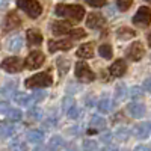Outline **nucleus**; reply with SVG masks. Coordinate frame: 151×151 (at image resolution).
Returning <instances> with one entry per match:
<instances>
[{
    "label": "nucleus",
    "instance_id": "aec40b11",
    "mask_svg": "<svg viewBox=\"0 0 151 151\" xmlns=\"http://www.w3.org/2000/svg\"><path fill=\"white\" fill-rule=\"evenodd\" d=\"M23 47V38L20 35H15V36H12L9 42H8V48H9V52H20Z\"/></svg>",
    "mask_w": 151,
    "mask_h": 151
},
{
    "label": "nucleus",
    "instance_id": "2eb2a0df",
    "mask_svg": "<svg viewBox=\"0 0 151 151\" xmlns=\"http://www.w3.org/2000/svg\"><path fill=\"white\" fill-rule=\"evenodd\" d=\"M129 112H130V115L133 116V118H142L144 115H145V106L144 104H141V103H136V101H133V103H130L129 104Z\"/></svg>",
    "mask_w": 151,
    "mask_h": 151
},
{
    "label": "nucleus",
    "instance_id": "6e6552de",
    "mask_svg": "<svg viewBox=\"0 0 151 151\" xmlns=\"http://www.w3.org/2000/svg\"><path fill=\"white\" fill-rule=\"evenodd\" d=\"M48 52L55 53V52H65V50H70L73 47V42L70 40H50L48 44Z\"/></svg>",
    "mask_w": 151,
    "mask_h": 151
},
{
    "label": "nucleus",
    "instance_id": "6ab92c4d",
    "mask_svg": "<svg viewBox=\"0 0 151 151\" xmlns=\"http://www.w3.org/2000/svg\"><path fill=\"white\" fill-rule=\"evenodd\" d=\"M136 36V32L130 27H121L118 29L116 32V38L119 41H127V40H133V38Z\"/></svg>",
    "mask_w": 151,
    "mask_h": 151
},
{
    "label": "nucleus",
    "instance_id": "cd10ccee",
    "mask_svg": "<svg viewBox=\"0 0 151 151\" xmlns=\"http://www.w3.org/2000/svg\"><path fill=\"white\" fill-rule=\"evenodd\" d=\"M115 97H116V100H124L125 97H127V88H125V85H124V83L116 85V89H115Z\"/></svg>",
    "mask_w": 151,
    "mask_h": 151
},
{
    "label": "nucleus",
    "instance_id": "39448f33",
    "mask_svg": "<svg viewBox=\"0 0 151 151\" xmlns=\"http://www.w3.org/2000/svg\"><path fill=\"white\" fill-rule=\"evenodd\" d=\"M0 67H2V70H5L6 73H20L23 68H24V60L17 58V56H11V58H6L3 59V62L0 64Z\"/></svg>",
    "mask_w": 151,
    "mask_h": 151
},
{
    "label": "nucleus",
    "instance_id": "ddd939ff",
    "mask_svg": "<svg viewBox=\"0 0 151 151\" xmlns=\"http://www.w3.org/2000/svg\"><path fill=\"white\" fill-rule=\"evenodd\" d=\"M125 71H127V64H125L122 59L115 60L109 68V74L113 76V77H122V76L125 74Z\"/></svg>",
    "mask_w": 151,
    "mask_h": 151
},
{
    "label": "nucleus",
    "instance_id": "f257e3e1",
    "mask_svg": "<svg viewBox=\"0 0 151 151\" xmlns=\"http://www.w3.org/2000/svg\"><path fill=\"white\" fill-rule=\"evenodd\" d=\"M56 15L59 17H64V18H70L71 21H76L79 23L83 20L85 17V9L80 6V5H58L56 9Z\"/></svg>",
    "mask_w": 151,
    "mask_h": 151
},
{
    "label": "nucleus",
    "instance_id": "49530a36",
    "mask_svg": "<svg viewBox=\"0 0 151 151\" xmlns=\"http://www.w3.org/2000/svg\"><path fill=\"white\" fill-rule=\"evenodd\" d=\"M9 3V0H0V8H6Z\"/></svg>",
    "mask_w": 151,
    "mask_h": 151
},
{
    "label": "nucleus",
    "instance_id": "09e8293b",
    "mask_svg": "<svg viewBox=\"0 0 151 151\" xmlns=\"http://www.w3.org/2000/svg\"><path fill=\"white\" fill-rule=\"evenodd\" d=\"M107 14H110V17L113 15V9H112V8H109V9H107Z\"/></svg>",
    "mask_w": 151,
    "mask_h": 151
},
{
    "label": "nucleus",
    "instance_id": "412c9836",
    "mask_svg": "<svg viewBox=\"0 0 151 151\" xmlns=\"http://www.w3.org/2000/svg\"><path fill=\"white\" fill-rule=\"evenodd\" d=\"M89 125H91V129L95 130V132H98V130H104V129H106V121H104V118H101V116L94 115V116L91 118Z\"/></svg>",
    "mask_w": 151,
    "mask_h": 151
},
{
    "label": "nucleus",
    "instance_id": "a18cd8bd",
    "mask_svg": "<svg viewBox=\"0 0 151 151\" xmlns=\"http://www.w3.org/2000/svg\"><path fill=\"white\" fill-rule=\"evenodd\" d=\"M103 151H118V148H116V147H110V145H107V147L103 148Z\"/></svg>",
    "mask_w": 151,
    "mask_h": 151
},
{
    "label": "nucleus",
    "instance_id": "4be33fe9",
    "mask_svg": "<svg viewBox=\"0 0 151 151\" xmlns=\"http://www.w3.org/2000/svg\"><path fill=\"white\" fill-rule=\"evenodd\" d=\"M27 139L32 144H41L44 141V133L41 130H30L27 133Z\"/></svg>",
    "mask_w": 151,
    "mask_h": 151
},
{
    "label": "nucleus",
    "instance_id": "7ed1b4c3",
    "mask_svg": "<svg viewBox=\"0 0 151 151\" xmlns=\"http://www.w3.org/2000/svg\"><path fill=\"white\" fill-rule=\"evenodd\" d=\"M17 6L30 18H38L42 14V6L38 0H17Z\"/></svg>",
    "mask_w": 151,
    "mask_h": 151
},
{
    "label": "nucleus",
    "instance_id": "e433bc0d",
    "mask_svg": "<svg viewBox=\"0 0 151 151\" xmlns=\"http://www.w3.org/2000/svg\"><path fill=\"white\" fill-rule=\"evenodd\" d=\"M11 151H27V145L24 142H15L14 145H11Z\"/></svg>",
    "mask_w": 151,
    "mask_h": 151
},
{
    "label": "nucleus",
    "instance_id": "a19ab883",
    "mask_svg": "<svg viewBox=\"0 0 151 151\" xmlns=\"http://www.w3.org/2000/svg\"><path fill=\"white\" fill-rule=\"evenodd\" d=\"M32 97H33L35 101H42V98H45V92H44V91H41V89H38Z\"/></svg>",
    "mask_w": 151,
    "mask_h": 151
},
{
    "label": "nucleus",
    "instance_id": "2f4dec72",
    "mask_svg": "<svg viewBox=\"0 0 151 151\" xmlns=\"http://www.w3.org/2000/svg\"><path fill=\"white\" fill-rule=\"evenodd\" d=\"M133 3V0H116V6L119 11H129Z\"/></svg>",
    "mask_w": 151,
    "mask_h": 151
},
{
    "label": "nucleus",
    "instance_id": "0eeeda50",
    "mask_svg": "<svg viewBox=\"0 0 151 151\" xmlns=\"http://www.w3.org/2000/svg\"><path fill=\"white\" fill-rule=\"evenodd\" d=\"M45 60V56L40 52V50H33V52H30V55L26 58V60H24V67H26L27 70H38Z\"/></svg>",
    "mask_w": 151,
    "mask_h": 151
},
{
    "label": "nucleus",
    "instance_id": "58836bf2",
    "mask_svg": "<svg viewBox=\"0 0 151 151\" xmlns=\"http://www.w3.org/2000/svg\"><path fill=\"white\" fill-rule=\"evenodd\" d=\"M14 91H15V83L5 86V89H2V94L3 95H14Z\"/></svg>",
    "mask_w": 151,
    "mask_h": 151
},
{
    "label": "nucleus",
    "instance_id": "423d86ee",
    "mask_svg": "<svg viewBox=\"0 0 151 151\" xmlns=\"http://www.w3.org/2000/svg\"><path fill=\"white\" fill-rule=\"evenodd\" d=\"M151 23V9L148 6H141L133 17V24L141 27H147Z\"/></svg>",
    "mask_w": 151,
    "mask_h": 151
},
{
    "label": "nucleus",
    "instance_id": "864d4df0",
    "mask_svg": "<svg viewBox=\"0 0 151 151\" xmlns=\"http://www.w3.org/2000/svg\"><path fill=\"white\" fill-rule=\"evenodd\" d=\"M147 2H151V0H147Z\"/></svg>",
    "mask_w": 151,
    "mask_h": 151
},
{
    "label": "nucleus",
    "instance_id": "c85d7f7f",
    "mask_svg": "<svg viewBox=\"0 0 151 151\" xmlns=\"http://www.w3.org/2000/svg\"><path fill=\"white\" fill-rule=\"evenodd\" d=\"M6 115H8V118H9L11 121H20L21 116H23V113H21L20 109H11V107H9V110L6 112Z\"/></svg>",
    "mask_w": 151,
    "mask_h": 151
},
{
    "label": "nucleus",
    "instance_id": "c9c22d12",
    "mask_svg": "<svg viewBox=\"0 0 151 151\" xmlns=\"http://www.w3.org/2000/svg\"><path fill=\"white\" fill-rule=\"evenodd\" d=\"M67 115H68V118L70 119H76L79 116V109H77V106H73V107H70L68 110H67Z\"/></svg>",
    "mask_w": 151,
    "mask_h": 151
},
{
    "label": "nucleus",
    "instance_id": "f704fd0d",
    "mask_svg": "<svg viewBox=\"0 0 151 151\" xmlns=\"http://www.w3.org/2000/svg\"><path fill=\"white\" fill-rule=\"evenodd\" d=\"M29 116L32 118V119H41L42 118V110L41 109H38V107H35V109H32L30 112H29Z\"/></svg>",
    "mask_w": 151,
    "mask_h": 151
},
{
    "label": "nucleus",
    "instance_id": "9b49d317",
    "mask_svg": "<svg viewBox=\"0 0 151 151\" xmlns=\"http://www.w3.org/2000/svg\"><path fill=\"white\" fill-rule=\"evenodd\" d=\"M21 26V20L20 17L15 14V12H9V14L5 17L3 20V30L5 32H9V30H14L17 27Z\"/></svg>",
    "mask_w": 151,
    "mask_h": 151
},
{
    "label": "nucleus",
    "instance_id": "5701e85b",
    "mask_svg": "<svg viewBox=\"0 0 151 151\" xmlns=\"http://www.w3.org/2000/svg\"><path fill=\"white\" fill-rule=\"evenodd\" d=\"M56 62H58V71H59V74H60V76H65V74L68 73L70 67H71L70 60H68L67 58H59Z\"/></svg>",
    "mask_w": 151,
    "mask_h": 151
},
{
    "label": "nucleus",
    "instance_id": "37998d69",
    "mask_svg": "<svg viewBox=\"0 0 151 151\" xmlns=\"http://www.w3.org/2000/svg\"><path fill=\"white\" fill-rule=\"evenodd\" d=\"M9 110V104L6 101H0V113H6Z\"/></svg>",
    "mask_w": 151,
    "mask_h": 151
},
{
    "label": "nucleus",
    "instance_id": "bb28decb",
    "mask_svg": "<svg viewBox=\"0 0 151 151\" xmlns=\"http://www.w3.org/2000/svg\"><path fill=\"white\" fill-rule=\"evenodd\" d=\"M98 55L101 56V58H104V59H110L112 55H113L112 47L109 44H101V45L98 47Z\"/></svg>",
    "mask_w": 151,
    "mask_h": 151
},
{
    "label": "nucleus",
    "instance_id": "8fccbe9b",
    "mask_svg": "<svg viewBox=\"0 0 151 151\" xmlns=\"http://www.w3.org/2000/svg\"><path fill=\"white\" fill-rule=\"evenodd\" d=\"M148 44L151 45V33H150V36H148Z\"/></svg>",
    "mask_w": 151,
    "mask_h": 151
},
{
    "label": "nucleus",
    "instance_id": "79ce46f5",
    "mask_svg": "<svg viewBox=\"0 0 151 151\" xmlns=\"http://www.w3.org/2000/svg\"><path fill=\"white\" fill-rule=\"evenodd\" d=\"M144 89L147 92H151V77H148V79L144 80Z\"/></svg>",
    "mask_w": 151,
    "mask_h": 151
},
{
    "label": "nucleus",
    "instance_id": "f8f14e48",
    "mask_svg": "<svg viewBox=\"0 0 151 151\" xmlns=\"http://www.w3.org/2000/svg\"><path fill=\"white\" fill-rule=\"evenodd\" d=\"M50 27H52V32H53L55 35H67V33H70L71 29H73L71 23L64 21V20H60V21H53Z\"/></svg>",
    "mask_w": 151,
    "mask_h": 151
},
{
    "label": "nucleus",
    "instance_id": "4468645a",
    "mask_svg": "<svg viewBox=\"0 0 151 151\" xmlns=\"http://www.w3.org/2000/svg\"><path fill=\"white\" fill-rule=\"evenodd\" d=\"M77 56L82 58V59H91V58H94V44L88 42V44L80 45L77 48Z\"/></svg>",
    "mask_w": 151,
    "mask_h": 151
},
{
    "label": "nucleus",
    "instance_id": "de8ad7c7",
    "mask_svg": "<svg viewBox=\"0 0 151 151\" xmlns=\"http://www.w3.org/2000/svg\"><path fill=\"white\" fill-rule=\"evenodd\" d=\"M109 139H112V134H110V133H106V134L103 136V141H106V142H107Z\"/></svg>",
    "mask_w": 151,
    "mask_h": 151
},
{
    "label": "nucleus",
    "instance_id": "1a4fd4ad",
    "mask_svg": "<svg viewBox=\"0 0 151 151\" xmlns=\"http://www.w3.org/2000/svg\"><path fill=\"white\" fill-rule=\"evenodd\" d=\"M104 24H106V20L101 14H97V12H91V14H88L86 17V26L89 27V29H101L104 27Z\"/></svg>",
    "mask_w": 151,
    "mask_h": 151
},
{
    "label": "nucleus",
    "instance_id": "9d476101",
    "mask_svg": "<svg viewBox=\"0 0 151 151\" xmlns=\"http://www.w3.org/2000/svg\"><path fill=\"white\" fill-rule=\"evenodd\" d=\"M145 55V50H144V45L141 42H133L129 48H127V58L133 62H137V60H141Z\"/></svg>",
    "mask_w": 151,
    "mask_h": 151
},
{
    "label": "nucleus",
    "instance_id": "20e7f679",
    "mask_svg": "<svg viewBox=\"0 0 151 151\" xmlns=\"http://www.w3.org/2000/svg\"><path fill=\"white\" fill-rule=\"evenodd\" d=\"M74 71H76V77L83 83H89L95 80V74L86 62H77L74 67Z\"/></svg>",
    "mask_w": 151,
    "mask_h": 151
},
{
    "label": "nucleus",
    "instance_id": "473e14b6",
    "mask_svg": "<svg viewBox=\"0 0 151 151\" xmlns=\"http://www.w3.org/2000/svg\"><path fill=\"white\" fill-rule=\"evenodd\" d=\"M129 136H130V132H129V129H118V132H116V137L119 141H122V142H125L129 139Z\"/></svg>",
    "mask_w": 151,
    "mask_h": 151
},
{
    "label": "nucleus",
    "instance_id": "393cba45",
    "mask_svg": "<svg viewBox=\"0 0 151 151\" xmlns=\"http://www.w3.org/2000/svg\"><path fill=\"white\" fill-rule=\"evenodd\" d=\"M97 107H98V110L101 113H109L112 110V101L109 98H103V100H100V101L97 103Z\"/></svg>",
    "mask_w": 151,
    "mask_h": 151
},
{
    "label": "nucleus",
    "instance_id": "f03ea898",
    "mask_svg": "<svg viewBox=\"0 0 151 151\" xmlns=\"http://www.w3.org/2000/svg\"><path fill=\"white\" fill-rule=\"evenodd\" d=\"M52 83H53V79L50 76V73L44 71V73H38V74L32 76V77L26 79L24 86L30 88V89H41V88H48Z\"/></svg>",
    "mask_w": 151,
    "mask_h": 151
},
{
    "label": "nucleus",
    "instance_id": "f3484780",
    "mask_svg": "<svg viewBox=\"0 0 151 151\" xmlns=\"http://www.w3.org/2000/svg\"><path fill=\"white\" fill-rule=\"evenodd\" d=\"M14 100H15V103L17 104H20V106H30L35 100H33V97L32 95H29V94H24V92H18V94H15L14 95Z\"/></svg>",
    "mask_w": 151,
    "mask_h": 151
},
{
    "label": "nucleus",
    "instance_id": "a211bd4d",
    "mask_svg": "<svg viewBox=\"0 0 151 151\" xmlns=\"http://www.w3.org/2000/svg\"><path fill=\"white\" fill-rule=\"evenodd\" d=\"M133 134L136 137H139V139H147L148 134H150V125L148 124H137V125H134Z\"/></svg>",
    "mask_w": 151,
    "mask_h": 151
},
{
    "label": "nucleus",
    "instance_id": "3c124183",
    "mask_svg": "<svg viewBox=\"0 0 151 151\" xmlns=\"http://www.w3.org/2000/svg\"><path fill=\"white\" fill-rule=\"evenodd\" d=\"M35 151H44V150H42V148H36Z\"/></svg>",
    "mask_w": 151,
    "mask_h": 151
},
{
    "label": "nucleus",
    "instance_id": "c03bdc74",
    "mask_svg": "<svg viewBox=\"0 0 151 151\" xmlns=\"http://www.w3.org/2000/svg\"><path fill=\"white\" fill-rule=\"evenodd\" d=\"M134 151H151V148L147 147V145H137V147L134 148Z\"/></svg>",
    "mask_w": 151,
    "mask_h": 151
},
{
    "label": "nucleus",
    "instance_id": "7c9ffc66",
    "mask_svg": "<svg viewBox=\"0 0 151 151\" xmlns=\"http://www.w3.org/2000/svg\"><path fill=\"white\" fill-rule=\"evenodd\" d=\"M70 35H71L73 40H80V38H85L86 32L83 29H80V27H74V29H71Z\"/></svg>",
    "mask_w": 151,
    "mask_h": 151
},
{
    "label": "nucleus",
    "instance_id": "c756f323",
    "mask_svg": "<svg viewBox=\"0 0 151 151\" xmlns=\"http://www.w3.org/2000/svg\"><path fill=\"white\" fill-rule=\"evenodd\" d=\"M83 151H98V145L95 141H91V139H86L83 142Z\"/></svg>",
    "mask_w": 151,
    "mask_h": 151
},
{
    "label": "nucleus",
    "instance_id": "603ef678",
    "mask_svg": "<svg viewBox=\"0 0 151 151\" xmlns=\"http://www.w3.org/2000/svg\"><path fill=\"white\" fill-rule=\"evenodd\" d=\"M150 133H151V124H150Z\"/></svg>",
    "mask_w": 151,
    "mask_h": 151
},
{
    "label": "nucleus",
    "instance_id": "ea45409f",
    "mask_svg": "<svg viewBox=\"0 0 151 151\" xmlns=\"http://www.w3.org/2000/svg\"><path fill=\"white\" fill-rule=\"evenodd\" d=\"M132 97H133L134 100L142 97V89H141L139 86H133V88H132Z\"/></svg>",
    "mask_w": 151,
    "mask_h": 151
},
{
    "label": "nucleus",
    "instance_id": "4c0bfd02",
    "mask_svg": "<svg viewBox=\"0 0 151 151\" xmlns=\"http://www.w3.org/2000/svg\"><path fill=\"white\" fill-rule=\"evenodd\" d=\"M86 3L92 8H101L106 5V0H86Z\"/></svg>",
    "mask_w": 151,
    "mask_h": 151
},
{
    "label": "nucleus",
    "instance_id": "dca6fc26",
    "mask_svg": "<svg viewBox=\"0 0 151 151\" xmlns=\"http://www.w3.org/2000/svg\"><path fill=\"white\" fill-rule=\"evenodd\" d=\"M27 42L30 45H40L42 42V33L38 29H29L27 30Z\"/></svg>",
    "mask_w": 151,
    "mask_h": 151
},
{
    "label": "nucleus",
    "instance_id": "a878e982",
    "mask_svg": "<svg viewBox=\"0 0 151 151\" xmlns=\"http://www.w3.org/2000/svg\"><path fill=\"white\" fill-rule=\"evenodd\" d=\"M14 133V125L9 122H0V136L2 137H8Z\"/></svg>",
    "mask_w": 151,
    "mask_h": 151
},
{
    "label": "nucleus",
    "instance_id": "b1692460",
    "mask_svg": "<svg viewBox=\"0 0 151 151\" xmlns=\"http://www.w3.org/2000/svg\"><path fill=\"white\" fill-rule=\"evenodd\" d=\"M64 147V141H62L60 136H53L48 142V150L50 151H60Z\"/></svg>",
    "mask_w": 151,
    "mask_h": 151
},
{
    "label": "nucleus",
    "instance_id": "72a5a7b5",
    "mask_svg": "<svg viewBox=\"0 0 151 151\" xmlns=\"http://www.w3.org/2000/svg\"><path fill=\"white\" fill-rule=\"evenodd\" d=\"M76 104V101H74V98H71V97H65L64 100H62V109H64L65 112L70 109V107H73Z\"/></svg>",
    "mask_w": 151,
    "mask_h": 151
}]
</instances>
